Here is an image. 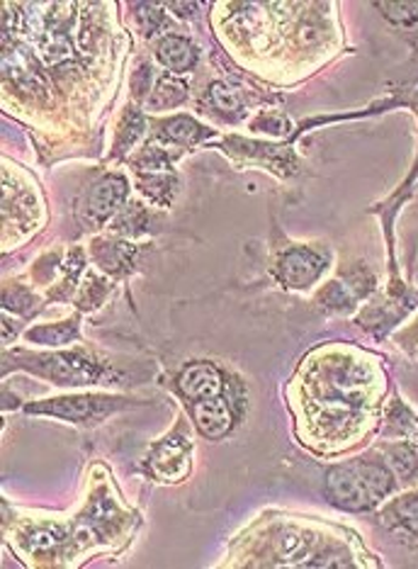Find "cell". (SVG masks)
<instances>
[{"mask_svg":"<svg viewBox=\"0 0 418 569\" xmlns=\"http://www.w3.org/2000/svg\"><path fill=\"white\" fill-rule=\"evenodd\" d=\"M387 382L382 360L365 348H314L290 385L299 443L324 458L356 450L380 431Z\"/></svg>","mask_w":418,"mask_h":569,"instance_id":"cell-1","label":"cell"},{"mask_svg":"<svg viewBox=\"0 0 418 569\" xmlns=\"http://www.w3.org/2000/svg\"><path fill=\"white\" fill-rule=\"evenodd\" d=\"M372 555L348 528L285 521L268 533V555L260 565L272 567H375Z\"/></svg>","mask_w":418,"mask_h":569,"instance_id":"cell-2","label":"cell"},{"mask_svg":"<svg viewBox=\"0 0 418 569\" xmlns=\"http://www.w3.org/2000/svg\"><path fill=\"white\" fill-rule=\"evenodd\" d=\"M395 472L380 450L336 462L324 477V499L346 513H368L399 491Z\"/></svg>","mask_w":418,"mask_h":569,"instance_id":"cell-3","label":"cell"},{"mask_svg":"<svg viewBox=\"0 0 418 569\" xmlns=\"http://www.w3.org/2000/svg\"><path fill=\"white\" fill-rule=\"evenodd\" d=\"M397 108H407L416 114L418 120V79L407 83L404 88L395 90L389 98L375 102V106H370L368 110L362 112H352V114H338V118H311V120H305L299 122L297 129L299 132H309L311 127L317 124H326V122H338V120H352V118H370V114H377V112H389V110H397ZM416 183H418V151H416V159L411 163V171L409 176L401 180L399 188L391 192V196L380 202L377 207H372V214H380V222H382V229H385V239H387V261H389V278H401L399 276V266H397V241H395V222H397V214L401 212V207L407 204V200L414 196L416 190Z\"/></svg>","mask_w":418,"mask_h":569,"instance_id":"cell-4","label":"cell"},{"mask_svg":"<svg viewBox=\"0 0 418 569\" xmlns=\"http://www.w3.org/2000/svg\"><path fill=\"white\" fill-rule=\"evenodd\" d=\"M12 368L28 370L37 378L51 380L59 387H83V385H100L108 375L100 360L90 353L76 348V351L61 353H12Z\"/></svg>","mask_w":418,"mask_h":569,"instance_id":"cell-5","label":"cell"},{"mask_svg":"<svg viewBox=\"0 0 418 569\" xmlns=\"http://www.w3.org/2000/svg\"><path fill=\"white\" fill-rule=\"evenodd\" d=\"M418 307V290L404 282L401 278H389L387 284H380L377 292L365 302L358 315L356 325L370 333L375 341H382L395 333L401 321L407 319Z\"/></svg>","mask_w":418,"mask_h":569,"instance_id":"cell-6","label":"cell"},{"mask_svg":"<svg viewBox=\"0 0 418 569\" xmlns=\"http://www.w3.org/2000/svg\"><path fill=\"white\" fill-rule=\"evenodd\" d=\"M334 268V253L321 243H285L272 256L270 273L285 290L309 292Z\"/></svg>","mask_w":418,"mask_h":569,"instance_id":"cell-7","label":"cell"},{"mask_svg":"<svg viewBox=\"0 0 418 569\" xmlns=\"http://www.w3.org/2000/svg\"><path fill=\"white\" fill-rule=\"evenodd\" d=\"M380 288L375 270L365 261H348L338 268V273L324 282V288L314 295V305L321 309L324 315H350L370 300V297Z\"/></svg>","mask_w":418,"mask_h":569,"instance_id":"cell-8","label":"cell"},{"mask_svg":"<svg viewBox=\"0 0 418 569\" xmlns=\"http://www.w3.org/2000/svg\"><path fill=\"white\" fill-rule=\"evenodd\" d=\"M125 407H132V402L125 397H110V395H73V397H57V399H42V402L24 405V413H34V417H54L71 423H100L104 417L120 411Z\"/></svg>","mask_w":418,"mask_h":569,"instance_id":"cell-9","label":"cell"},{"mask_svg":"<svg viewBox=\"0 0 418 569\" xmlns=\"http://www.w3.org/2000/svg\"><path fill=\"white\" fill-rule=\"evenodd\" d=\"M129 183L125 176H102L98 183L90 186V190L83 196L81 204H78V222L86 229H100L120 214V210L127 202Z\"/></svg>","mask_w":418,"mask_h":569,"instance_id":"cell-10","label":"cell"},{"mask_svg":"<svg viewBox=\"0 0 418 569\" xmlns=\"http://www.w3.org/2000/svg\"><path fill=\"white\" fill-rule=\"evenodd\" d=\"M190 460H192L190 433H186L182 431V426H178L173 433H168L159 443H153L149 448L143 470L159 482H180L186 480L190 472Z\"/></svg>","mask_w":418,"mask_h":569,"instance_id":"cell-11","label":"cell"},{"mask_svg":"<svg viewBox=\"0 0 418 569\" xmlns=\"http://www.w3.org/2000/svg\"><path fill=\"white\" fill-rule=\"evenodd\" d=\"M292 144H295L292 139L282 141V144H270V141L227 137L225 139V151H229L231 157H237V159L268 166L270 171L280 173L282 178H290V176L299 173V168H302Z\"/></svg>","mask_w":418,"mask_h":569,"instance_id":"cell-12","label":"cell"},{"mask_svg":"<svg viewBox=\"0 0 418 569\" xmlns=\"http://www.w3.org/2000/svg\"><path fill=\"white\" fill-rule=\"evenodd\" d=\"M190 417L205 438H209V441H221L239 419L237 397L227 392L225 387V392L217 397L202 399V402H190Z\"/></svg>","mask_w":418,"mask_h":569,"instance_id":"cell-13","label":"cell"},{"mask_svg":"<svg viewBox=\"0 0 418 569\" xmlns=\"http://www.w3.org/2000/svg\"><path fill=\"white\" fill-rule=\"evenodd\" d=\"M380 526L407 546H418V487L389 497L377 511Z\"/></svg>","mask_w":418,"mask_h":569,"instance_id":"cell-14","label":"cell"},{"mask_svg":"<svg viewBox=\"0 0 418 569\" xmlns=\"http://www.w3.org/2000/svg\"><path fill=\"white\" fill-rule=\"evenodd\" d=\"M225 375L215 366V363H192L188 368H182L180 375L176 378V392L180 399L186 402H202V399L217 397L225 392Z\"/></svg>","mask_w":418,"mask_h":569,"instance_id":"cell-15","label":"cell"},{"mask_svg":"<svg viewBox=\"0 0 418 569\" xmlns=\"http://www.w3.org/2000/svg\"><path fill=\"white\" fill-rule=\"evenodd\" d=\"M3 69H6V79H12L18 90H24V93H34L42 96L47 90V76L39 69L37 59L30 54L28 47L12 42L6 44V54H3Z\"/></svg>","mask_w":418,"mask_h":569,"instance_id":"cell-16","label":"cell"},{"mask_svg":"<svg viewBox=\"0 0 418 569\" xmlns=\"http://www.w3.org/2000/svg\"><path fill=\"white\" fill-rule=\"evenodd\" d=\"M377 450L382 452L401 489L418 485V436L401 438V441H382Z\"/></svg>","mask_w":418,"mask_h":569,"instance_id":"cell-17","label":"cell"},{"mask_svg":"<svg viewBox=\"0 0 418 569\" xmlns=\"http://www.w3.org/2000/svg\"><path fill=\"white\" fill-rule=\"evenodd\" d=\"M153 137L161 139L163 144H173L180 149H192L202 144L209 137H215V132L209 127L200 124L198 120L188 118V114H173V118H166L153 122Z\"/></svg>","mask_w":418,"mask_h":569,"instance_id":"cell-18","label":"cell"},{"mask_svg":"<svg viewBox=\"0 0 418 569\" xmlns=\"http://www.w3.org/2000/svg\"><path fill=\"white\" fill-rule=\"evenodd\" d=\"M137 256V246L129 241L120 239H96L93 246H90V258L93 263L102 270V273L122 278L132 270Z\"/></svg>","mask_w":418,"mask_h":569,"instance_id":"cell-19","label":"cell"},{"mask_svg":"<svg viewBox=\"0 0 418 569\" xmlns=\"http://www.w3.org/2000/svg\"><path fill=\"white\" fill-rule=\"evenodd\" d=\"M382 441H401L418 436V413L401 397H391L385 405L380 431Z\"/></svg>","mask_w":418,"mask_h":569,"instance_id":"cell-20","label":"cell"},{"mask_svg":"<svg viewBox=\"0 0 418 569\" xmlns=\"http://www.w3.org/2000/svg\"><path fill=\"white\" fill-rule=\"evenodd\" d=\"M200 51L195 47L188 37L180 34H166L156 44V59H159L163 67L171 73H188L198 63Z\"/></svg>","mask_w":418,"mask_h":569,"instance_id":"cell-21","label":"cell"},{"mask_svg":"<svg viewBox=\"0 0 418 569\" xmlns=\"http://www.w3.org/2000/svg\"><path fill=\"white\" fill-rule=\"evenodd\" d=\"M137 188L143 198L156 207H168L178 190V178L173 171H137Z\"/></svg>","mask_w":418,"mask_h":569,"instance_id":"cell-22","label":"cell"},{"mask_svg":"<svg viewBox=\"0 0 418 569\" xmlns=\"http://www.w3.org/2000/svg\"><path fill=\"white\" fill-rule=\"evenodd\" d=\"M78 331H81V319L73 317L67 321H59V325H42L30 331H24V339L34 346L44 348H61L78 339Z\"/></svg>","mask_w":418,"mask_h":569,"instance_id":"cell-23","label":"cell"},{"mask_svg":"<svg viewBox=\"0 0 418 569\" xmlns=\"http://www.w3.org/2000/svg\"><path fill=\"white\" fill-rule=\"evenodd\" d=\"M153 224V214L143 207L141 202H129L125 204L120 214H117L110 229L115 234H122V237H141V234H149V227Z\"/></svg>","mask_w":418,"mask_h":569,"instance_id":"cell-24","label":"cell"},{"mask_svg":"<svg viewBox=\"0 0 418 569\" xmlns=\"http://www.w3.org/2000/svg\"><path fill=\"white\" fill-rule=\"evenodd\" d=\"M188 100V86L178 81L176 76H161L159 83H156L151 98L147 100V108L151 112H163V110H173L182 102Z\"/></svg>","mask_w":418,"mask_h":569,"instance_id":"cell-25","label":"cell"},{"mask_svg":"<svg viewBox=\"0 0 418 569\" xmlns=\"http://www.w3.org/2000/svg\"><path fill=\"white\" fill-rule=\"evenodd\" d=\"M83 268H86V251L83 249H73L69 253V258H67V263L61 266L63 278H61V282L57 284V288L49 292V300L51 302H69L71 295L76 292V288H81V284H78V278H81Z\"/></svg>","mask_w":418,"mask_h":569,"instance_id":"cell-26","label":"cell"},{"mask_svg":"<svg viewBox=\"0 0 418 569\" xmlns=\"http://www.w3.org/2000/svg\"><path fill=\"white\" fill-rule=\"evenodd\" d=\"M207 102L209 108H212V112L221 114L225 120H239L243 114V100L241 96L237 93V90L229 88L227 83L221 81H215L212 86H209L207 90Z\"/></svg>","mask_w":418,"mask_h":569,"instance_id":"cell-27","label":"cell"},{"mask_svg":"<svg viewBox=\"0 0 418 569\" xmlns=\"http://www.w3.org/2000/svg\"><path fill=\"white\" fill-rule=\"evenodd\" d=\"M143 129H147V118L135 108H127L120 124H117V137H115V149H112V157H122L129 149L135 147V141L143 134Z\"/></svg>","mask_w":418,"mask_h":569,"instance_id":"cell-28","label":"cell"},{"mask_svg":"<svg viewBox=\"0 0 418 569\" xmlns=\"http://www.w3.org/2000/svg\"><path fill=\"white\" fill-rule=\"evenodd\" d=\"M110 292V282L96 276V273H88L81 288H78V297H76V305L78 309H83V312H90V309H98L102 305L104 297Z\"/></svg>","mask_w":418,"mask_h":569,"instance_id":"cell-29","label":"cell"},{"mask_svg":"<svg viewBox=\"0 0 418 569\" xmlns=\"http://www.w3.org/2000/svg\"><path fill=\"white\" fill-rule=\"evenodd\" d=\"M39 300L32 295V290L24 288V284H12V288H6L3 292V307L6 312H16V315H22V317H30L34 315Z\"/></svg>","mask_w":418,"mask_h":569,"instance_id":"cell-30","label":"cell"},{"mask_svg":"<svg viewBox=\"0 0 418 569\" xmlns=\"http://www.w3.org/2000/svg\"><path fill=\"white\" fill-rule=\"evenodd\" d=\"M375 8L382 12L385 20H389L395 28H414L418 22V3H375Z\"/></svg>","mask_w":418,"mask_h":569,"instance_id":"cell-31","label":"cell"},{"mask_svg":"<svg viewBox=\"0 0 418 569\" xmlns=\"http://www.w3.org/2000/svg\"><path fill=\"white\" fill-rule=\"evenodd\" d=\"M132 8L137 10L135 18L139 22V30H141L143 37H149V40H153V37L166 28V16H163V12H159V6L137 3Z\"/></svg>","mask_w":418,"mask_h":569,"instance_id":"cell-32","label":"cell"},{"mask_svg":"<svg viewBox=\"0 0 418 569\" xmlns=\"http://www.w3.org/2000/svg\"><path fill=\"white\" fill-rule=\"evenodd\" d=\"M391 339H395V343L401 348L404 353L418 358V315L409 321L407 327H401L391 333Z\"/></svg>","mask_w":418,"mask_h":569,"instance_id":"cell-33","label":"cell"},{"mask_svg":"<svg viewBox=\"0 0 418 569\" xmlns=\"http://www.w3.org/2000/svg\"><path fill=\"white\" fill-rule=\"evenodd\" d=\"M151 71H153L151 63H141V67L137 69L135 79H132V88H135V98L137 100H141L143 96H147V90L151 86V76H153Z\"/></svg>","mask_w":418,"mask_h":569,"instance_id":"cell-34","label":"cell"}]
</instances>
